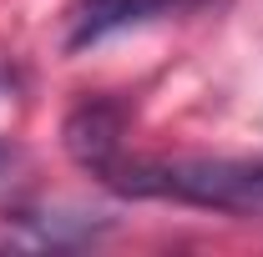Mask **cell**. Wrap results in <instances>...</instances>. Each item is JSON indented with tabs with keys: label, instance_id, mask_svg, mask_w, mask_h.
Wrapping results in <instances>:
<instances>
[{
	"label": "cell",
	"instance_id": "obj_2",
	"mask_svg": "<svg viewBox=\"0 0 263 257\" xmlns=\"http://www.w3.org/2000/svg\"><path fill=\"white\" fill-rule=\"evenodd\" d=\"M208 0H81L71 10V31H66V51L97 46L117 31L147 26V20H167V15H187Z\"/></svg>",
	"mask_w": 263,
	"mask_h": 257
},
{
	"label": "cell",
	"instance_id": "obj_1",
	"mask_svg": "<svg viewBox=\"0 0 263 257\" xmlns=\"http://www.w3.org/2000/svg\"><path fill=\"white\" fill-rule=\"evenodd\" d=\"M106 187L142 202L208 207L233 217H263V161L233 157H117L97 172Z\"/></svg>",
	"mask_w": 263,
	"mask_h": 257
},
{
	"label": "cell",
	"instance_id": "obj_4",
	"mask_svg": "<svg viewBox=\"0 0 263 257\" xmlns=\"http://www.w3.org/2000/svg\"><path fill=\"white\" fill-rule=\"evenodd\" d=\"M0 161H5V152H0Z\"/></svg>",
	"mask_w": 263,
	"mask_h": 257
},
{
	"label": "cell",
	"instance_id": "obj_3",
	"mask_svg": "<svg viewBox=\"0 0 263 257\" xmlns=\"http://www.w3.org/2000/svg\"><path fill=\"white\" fill-rule=\"evenodd\" d=\"M66 152L86 172H101L106 161L122 157V111L106 101H86L66 116Z\"/></svg>",
	"mask_w": 263,
	"mask_h": 257
}]
</instances>
